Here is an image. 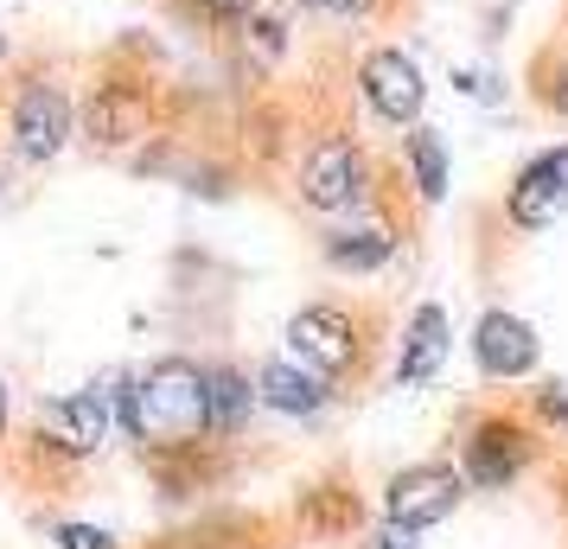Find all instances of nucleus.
I'll use <instances>...</instances> for the list:
<instances>
[{
	"label": "nucleus",
	"mask_w": 568,
	"mask_h": 549,
	"mask_svg": "<svg viewBox=\"0 0 568 549\" xmlns=\"http://www.w3.org/2000/svg\"><path fill=\"white\" fill-rule=\"evenodd\" d=\"M115 416L134 441H192L211 428L205 409V365L192 358H160L148 377H129L115 390Z\"/></svg>",
	"instance_id": "f257e3e1"
},
{
	"label": "nucleus",
	"mask_w": 568,
	"mask_h": 549,
	"mask_svg": "<svg viewBox=\"0 0 568 549\" xmlns=\"http://www.w3.org/2000/svg\"><path fill=\"white\" fill-rule=\"evenodd\" d=\"M460 498H466V472L428 460V467L396 472V479H389V492H384V505H389V518H396V523L428 530V523L454 518V505H460Z\"/></svg>",
	"instance_id": "f03ea898"
},
{
	"label": "nucleus",
	"mask_w": 568,
	"mask_h": 549,
	"mask_svg": "<svg viewBox=\"0 0 568 549\" xmlns=\"http://www.w3.org/2000/svg\"><path fill=\"white\" fill-rule=\"evenodd\" d=\"M287 352H294V365L320 370V377L352 370V358H358L352 314H338V307H301V314L287 319Z\"/></svg>",
	"instance_id": "7ed1b4c3"
},
{
	"label": "nucleus",
	"mask_w": 568,
	"mask_h": 549,
	"mask_svg": "<svg viewBox=\"0 0 568 549\" xmlns=\"http://www.w3.org/2000/svg\"><path fill=\"white\" fill-rule=\"evenodd\" d=\"M364 192V154L352 134H326V141H313V154L301 160V199L313 211H338L352 205Z\"/></svg>",
	"instance_id": "20e7f679"
},
{
	"label": "nucleus",
	"mask_w": 568,
	"mask_h": 549,
	"mask_svg": "<svg viewBox=\"0 0 568 549\" xmlns=\"http://www.w3.org/2000/svg\"><path fill=\"white\" fill-rule=\"evenodd\" d=\"M358 83H364V103L377 109L384 122H415L422 115V103H428V83H422V71H415L409 52H396V45H384V52H371L358 64Z\"/></svg>",
	"instance_id": "39448f33"
},
{
	"label": "nucleus",
	"mask_w": 568,
	"mask_h": 549,
	"mask_svg": "<svg viewBox=\"0 0 568 549\" xmlns=\"http://www.w3.org/2000/svg\"><path fill=\"white\" fill-rule=\"evenodd\" d=\"M71 141V96L58 83L32 78L20 96H13V148L27 160H52L58 148Z\"/></svg>",
	"instance_id": "423d86ee"
},
{
	"label": "nucleus",
	"mask_w": 568,
	"mask_h": 549,
	"mask_svg": "<svg viewBox=\"0 0 568 549\" xmlns=\"http://www.w3.org/2000/svg\"><path fill=\"white\" fill-rule=\"evenodd\" d=\"M505 211H511L517 231H542V224H556V217L568 211V148L530 160V166L511 180V192H505Z\"/></svg>",
	"instance_id": "0eeeda50"
},
{
	"label": "nucleus",
	"mask_w": 568,
	"mask_h": 549,
	"mask_svg": "<svg viewBox=\"0 0 568 549\" xmlns=\"http://www.w3.org/2000/svg\"><path fill=\"white\" fill-rule=\"evenodd\" d=\"M109 396L103 390H71V396H52L39 409V435H52L64 454H97L109 441Z\"/></svg>",
	"instance_id": "6e6552de"
},
{
	"label": "nucleus",
	"mask_w": 568,
	"mask_h": 549,
	"mask_svg": "<svg viewBox=\"0 0 568 549\" xmlns=\"http://www.w3.org/2000/svg\"><path fill=\"white\" fill-rule=\"evenodd\" d=\"M473 358H479L486 377H530V370H537V333H530V319L491 307V314L473 326Z\"/></svg>",
	"instance_id": "1a4fd4ad"
},
{
	"label": "nucleus",
	"mask_w": 568,
	"mask_h": 549,
	"mask_svg": "<svg viewBox=\"0 0 568 549\" xmlns=\"http://www.w3.org/2000/svg\"><path fill=\"white\" fill-rule=\"evenodd\" d=\"M83 129L97 148H129L134 134L148 129V90L141 83H97L90 109H83Z\"/></svg>",
	"instance_id": "9d476101"
},
{
	"label": "nucleus",
	"mask_w": 568,
	"mask_h": 549,
	"mask_svg": "<svg viewBox=\"0 0 568 549\" xmlns=\"http://www.w3.org/2000/svg\"><path fill=\"white\" fill-rule=\"evenodd\" d=\"M530 460V441L517 421H479L473 441H466V479L473 486H511Z\"/></svg>",
	"instance_id": "9b49d317"
},
{
	"label": "nucleus",
	"mask_w": 568,
	"mask_h": 549,
	"mask_svg": "<svg viewBox=\"0 0 568 549\" xmlns=\"http://www.w3.org/2000/svg\"><path fill=\"white\" fill-rule=\"evenodd\" d=\"M256 390L268 409H282V416H313V409H326V377L307 365H294V358H275V365H262Z\"/></svg>",
	"instance_id": "f8f14e48"
},
{
	"label": "nucleus",
	"mask_w": 568,
	"mask_h": 549,
	"mask_svg": "<svg viewBox=\"0 0 568 549\" xmlns=\"http://www.w3.org/2000/svg\"><path fill=\"white\" fill-rule=\"evenodd\" d=\"M440 358H447V314H440L435 301L428 307H415V319H409V333H403V384H428L440 370Z\"/></svg>",
	"instance_id": "ddd939ff"
},
{
	"label": "nucleus",
	"mask_w": 568,
	"mask_h": 549,
	"mask_svg": "<svg viewBox=\"0 0 568 549\" xmlns=\"http://www.w3.org/2000/svg\"><path fill=\"white\" fill-rule=\"evenodd\" d=\"M256 396L250 390V377L231 365H205V409H211V435H236L243 428V416L256 409Z\"/></svg>",
	"instance_id": "4468645a"
},
{
	"label": "nucleus",
	"mask_w": 568,
	"mask_h": 549,
	"mask_svg": "<svg viewBox=\"0 0 568 549\" xmlns=\"http://www.w3.org/2000/svg\"><path fill=\"white\" fill-rule=\"evenodd\" d=\"M403 154H409L415 192H422L428 205H435V199H447V148H440V134H435V129H409Z\"/></svg>",
	"instance_id": "2eb2a0df"
},
{
	"label": "nucleus",
	"mask_w": 568,
	"mask_h": 549,
	"mask_svg": "<svg viewBox=\"0 0 568 549\" xmlns=\"http://www.w3.org/2000/svg\"><path fill=\"white\" fill-rule=\"evenodd\" d=\"M389 256H396V243H389L384 231H338V236H326V262H333V268H352V275H371V268H384Z\"/></svg>",
	"instance_id": "dca6fc26"
},
{
	"label": "nucleus",
	"mask_w": 568,
	"mask_h": 549,
	"mask_svg": "<svg viewBox=\"0 0 568 549\" xmlns=\"http://www.w3.org/2000/svg\"><path fill=\"white\" fill-rule=\"evenodd\" d=\"M52 537H58V549H115V537L109 530H90V523H58Z\"/></svg>",
	"instance_id": "f3484780"
},
{
	"label": "nucleus",
	"mask_w": 568,
	"mask_h": 549,
	"mask_svg": "<svg viewBox=\"0 0 568 549\" xmlns=\"http://www.w3.org/2000/svg\"><path fill=\"white\" fill-rule=\"evenodd\" d=\"M364 549H422V530H415V523H396V518H389Z\"/></svg>",
	"instance_id": "a211bd4d"
},
{
	"label": "nucleus",
	"mask_w": 568,
	"mask_h": 549,
	"mask_svg": "<svg viewBox=\"0 0 568 549\" xmlns=\"http://www.w3.org/2000/svg\"><path fill=\"white\" fill-rule=\"evenodd\" d=\"M537 416L556 421V428H568V390H537Z\"/></svg>",
	"instance_id": "6ab92c4d"
},
{
	"label": "nucleus",
	"mask_w": 568,
	"mask_h": 549,
	"mask_svg": "<svg viewBox=\"0 0 568 549\" xmlns=\"http://www.w3.org/2000/svg\"><path fill=\"white\" fill-rule=\"evenodd\" d=\"M384 0H333V13H345V20H371Z\"/></svg>",
	"instance_id": "aec40b11"
},
{
	"label": "nucleus",
	"mask_w": 568,
	"mask_h": 549,
	"mask_svg": "<svg viewBox=\"0 0 568 549\" xmlns=\"http://www.w3.org/2000/svg\"><path fill=\"white\" fill-rule=\"evenodd\" d=\"M549 103H556V115H568V58H562V71H556V83H549Z\"/></svg>",
	"instance_id": "412c9836"
},
{
	"label": "nucleus",
	"mask_w": 568,
	"mask_h": 549,
	"mask_svg": "<svg viewBox=\"0 0 568 549\" xmlns=\"http://www.w3.org/2000/svg\"><path fill=\"white\" fill-rule=\"evenodd\" d=\"M211 13H250V7H256V0H205Z\"/></svg>",
	"instance_id": "4be33fe9"
},
{
	"label": "nucleus",
	"mask_w": 568,
	"mask_h": 549,
	"mask_svg": "<svg viewBox=\"0 0 568 549\" xmlns=\"http://www.w3.org/2000/svg\"><path fill=\"white\" fill-rule=\"evenodd\" d=\"M0 428H7V384H0Z\"/></svg>",
	"instance_id": "5701e85b"
},
{
	"label": "nucleus",
	"mask_w": 568,
	"mask_h": 549,
	"mask_svg": "<svg viewBox=\"0 0 568 549\" xmlns=\"http://www.w3.org/2000/svg\"><path fill=\"white\" fill-rule=\"evenodd\" d=\"M301 7H333V0H301Z\"/></svg>",
	"instance_id": "b1692460"
},
{
	"label": "nucleus",
	"mask_w": 568,
	"mask_h": 549,
	"mask_svg": "<svg viewBox=\"0 0 568 549\" xmlns=\"http://www.w3.org/2000/svg\"><path fill=\"white\" fill-rule=\"evenodd\" d=\"M0 52H7V39H0Z\"/></svg>",
	"instance_id": "393cba45"
}]
</instances>
